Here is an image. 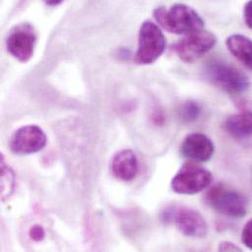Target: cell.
<instances>
[{
    "instance_id": "44dd1931",
    "label": "cell",
    "mask_w": 252,
    "mask_h": 252,
    "mask_svg": "<svg viewBox=\"0 0 252 252\" xmlns=\"http://www.w3.org/2000/svg\"><path fill=\"white\" fill-rule=\"evenodd\" d=\"M44 3H46L47 5H50V6H57L59 5L60 3H62L63 0H42Z\"/></svg>"
},
{
    "instance_id": "5bb4252c",
    "label": "cell",
    "mask_w": 252,
    "mask_h": 252,
    "mask_svg": "<svg viewBox=\"0 0 252 252\" xmlns=\"http://www.w3.org/2000/svg\"><path fill=\"white\" fill-rule=\"evenodd\" d=\"M0 168H1V196L2 199L10 197L14 191L16 184V176L12 168L7 164L3 155L0 159Z\"/></svg>"
},
{
    "instance_id": "7c38bea8",
    "label": "cell",
    "mask_w": 252,
    "mask_h": 252,
    "mask_svg": "<svg viewBox=\"0 0 252 252\" xmlns=\"http://www.w3.org/2000/svg\"><path fill=\"white\" fill-rule=\"evenodd\" d=\"M224 128L235 138H251L252 137V111H243L229 116L224 123Z\"/></svg>"
},
{
    "instance_id": "30bf717a",
    "label": "cell",
    "mask_w": 252,
    "mask_h": 252,
    "mask_svg": "<svg viewBox=\"0 0 252 252\" xmlns=\"http://www.w3.org/2000/svg\"><path fill=\"white\" fill-rule=\"evenodd\" d=\"M214 151L215 146L213 141L207 135L200 132L189 134L181 144L182 155L196 162L210 160Z\"/></svg>"
},
{
    "instance_id": "4fadbf2b",
    "label": "cell",
    "mask_w": 252,
    "mask_h": 252,
    "mask_svg": "<svg viewBox=\"0 0 252 252\" xmlns=\"http://www.w3.org/2000/svg\"><path fill=\"white\" fill-rule=\"evenodd\" d=\"M229 51L252 71V39L243 34L230 35L226 40Z\"/></svg>"
},
{
    "instance_id": "7a4b0ae2",
    "label": "cell",
    "mask_w": 252,
    "mask_h": 252,
    "mask_svg": "<svg viewBox=\"0 0 252 252\" xmlns=\"http://www.w3.org/2000/svg\"><path fill=\"white\" fill-rule=\"evenodd\" d=\"M161 219L167 224L173 223L187 237L204 238L208 233V226L203 216L187 206H169L162 211Z\"/></svg>"
},
{
    "instance_id": "d6986e66",
    "label": "cell",
    "mask_w": 252,
    "mask_h": 252,
    "mask_svg": "<svg viewBox=\"0 0 252 252\" xmlns=\"http://www.w3.org/2000/svg\"><path fill=\"white\" fill-rule=\"evenodd\" d=\"M218 250L220 252H242V250L231 242H222L219 245Z\"/></svg>"
},
{
    "instance_id": "5b68a950",
    "label": "cell",
    "mask_w": 252,
    "mask_h": 252,
    "mask_svg": "<svg viewBox=\"0 0 252 252\" xmlns=\"http://www.w3.org/2000/svg\"><path fill=\"white\" fill-rule=\"evenodd\" d=\"M206 203L218 213L231 218L246 216L248 202L240 192L223 185L213 187L205 196Z\"/></svg>"
},
{
    "instance_id": "ba28073f",
    "label": "cell",
    "mask_w": 252,
    "mask_h": 252,
    "mask_svg": "<svg viewBox=\"0 0 252 252\" xmlns=\"http://www.w3.org/2000/svg\"><path fill=\"white\" fill-rule=\"evenodd\" d=\"M36 38L35 31L32 25L20 24L10 31L6 38L7 50L14 58L26 63L33 55Z\"/></svg>"
},
{
    "instance_id": "9a60e30c",
    "label": "cell",
    "mask_w": 252,
    "mask_h": 252,
    "mask_svg": "<svg viewBox=\"0 0 252 252\" xmlns=\"http://www.w3.org/2000/svg\"><path fill=\"white\" fill-rule=\"evenodd\" d=\"M200 112H201V108L197 102L188 101L182 106L180 114L183 121L193 122L196 119H198Z\"/></svg>"
},
{
    "instance_id": "9c48e42d",
    "label": "cell",
    "mask_w": 252,
    "mask_h": 252,
    "mask_svg": "<svg viewBox=\"0 0 252 252\" xmlns=\"http://www.w3.org/2000/svg\"><path fill=\"white\" fill-rule=\"evenodd\" d=\"M47 143L43 129L36 125L21 126L10 138V149L17 155H29L42 150Z\"/></svg>"
},
{
    "instance_id": "ac0fdd59",
    "label": "cell",
    "mask_w": 252,
    "mask_h": 252,
    "mask_svg": "<svg viewBox=\"0 0 252 252\" xmlns=\"http://www.w3.org/2000/svg\"><path fill=\"white\" fill-rule=\"evenodd\" d=\"M244 19L247 26L252 29V0H250L244 8Z\"/></svg>"
},
{
    "instance_id": "2e32d148",
    "label": "cell",
    "mask_w": 252,
    "mask_h": 252,
    "mask_svg": "<svg viewBox=\"0 0 252 252\" xmlns=\"http://www.w3.org/2000/svg\"><path fill=\"white\" fill-rule=\"evenodd\" d=\"M242 241L243 244L252 251V219H251L247 224L245 225L243 231H242Z\"/></svg>"
},
{
    "instance_id": "8992f818",
    "label": "cell",
    "mask_w": 252,
    "mask_h": 252,
    "mask_svg": "<svg viewBox=\"0 0 252 252\" xmlns=\"http://www.w3.org/2000/svg\"><path fill=\"white\" fill-rule=\"evenodd\" d=\"M212 181L210 171L194 163H188L172 179L171 188L176 193L192 195L207 189Z\"/></svg>"
},
{
    "instance_id": "6da1fadb",
    "label": "cell",
    "mask_w": 252,
    "mask_h": 252,
    "mask_svg": "<svg viewBox=\"0 0 252 252\" xmlns=\"http://www.w3.org/2000/svg\"><path fill=\"white\" fill-rule=\"evenodd\" d=\"M157 23L167 32L176 34H189L203 30L204 21L199 14L186 4H175L170 9L158 7L153 11Z\"/></svg>"
},
{
    "instance_id": "277c9868",
    "label": "cell",
    "mask_w": 252,
    "mask_h": 252,
    "mask_svg": "<svg viewBox=\"0 0 252 252\" xmlns=\"http://www.w3.org/2000/svg\"><path fill=\"white\" fill-rule=\"evenodd\" d=\"M165 48L166 39L159 27L150 21L143 22L138 32L134 62L137 65H150L163 54Z\"/></svg>"
},
{
    "instance_id": "e0dca14e",
    "label": "cell",
    "mask_w": 252,
    "mask_h": 252,
    "mask_svg": "<svg viewBox=\"0 0 252 252\" xmlns=\"http://www.w3.org/2000/svg\"><path fill=\"white\" fill-rule=\"evenodd\" d=\"M30 238L35 242V243H39L42 242L45 238V231L44 229L40 226V225H33L29 232Z\"/></svg>"
},
{
    "instance_id": "3957f363",
    "label": "cell",
    "mask_w": 252,
    "mask_h": 252,
    "mask_svg": "<svg viewBox=\"0 0 252 252\" xmlns=\"http://www.w3.org/2000/svg\"><path fill=\"white\" fill-rule=\"evenodd\" d=\"M205 76L214 86L228 94H241L250 88L248 77L239 69L221 61H213L205 68Z\"/></svg>"
},
{
    "instance_id": "ffe728a7",
    "label": "cell",
    "mask_w": 252,
    "mask_h": 252,
    "mask_svg": "<svg viewBox=\"0 0 252 252\" xmlns=\"http://www.w3.org/2000/svg\"><path fill=\"white\" fill-rule=\"evenodd\" d=\"M152 120L156 125H162L165 121V117L160 110H155L152 115Z\"/></svg>"
},
{
    "instance_id": "52a82bcc",
    "label": "cell",
    "mask_w": 252,
    "mask_h": 252,
    "mask_svg": "<svg viewBox=\"0 0 252 252\" xmlns=\"http://www.w3.org/2000/svg\"><path fill=\"white\" fill-rule=\"evenodd\" d=\"M216 42L217 38L212 32L202 30L187 34L173 45V50L184 62L192 63L209 52Z\"/></svg>"
},
{
    "instance_id": "8fae6325",
    "label": "cell",
    "mask_w": 252,
    "mask_h": 252,
    "mask_svg": "<svg viewBox=\"0 0 252 252\" xmlns=\"http://www.w3.org/2000/svg\"><path fill=\"white\" fill-rule=\"evenodd\" d=\"M111 170L115 178L123 182L133 180L138 172V160L133 151L124 149L114 155Z\"/></svg>"
}]
</instances>
